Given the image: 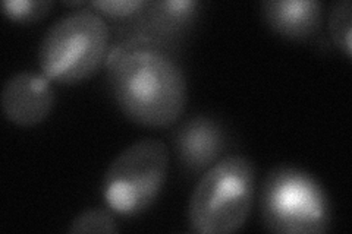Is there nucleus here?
I'll return each mask as SVG.
<instances>
[{
	"mask_svg": "<svg viewBox=\"0 0 352 234\" xmlns=\"http://www.w3.org/2000/svg\"><path fill=\"white\" fill-rule=\"evenodd\" d=\"M107 85L119 110L137 125L166 128L186 103L181 65L160 44L134 38L116 44L106 59Z\"/></svg>",
	"mask_w": 352,
	"mask_h": 234,
	"instance_id": "nucleus-1",
	"label": "nucleus"
},
{
	"mask_svg": "<svg viewBox=\"0 0 352 234\" xmlns=\"http://www.w3.org/2000/svg\"><path fill=\"white\" fill-rule=\"evenodd\" d=\"M256 195V167L245 155H228L197 182L188 202L195 233L228 234L245 224Z\"/></svg>",
	"mask_w": 352,
	"mask_h": 234,
	"instance_id": "nucleus-2",
	"label": "nucleus"
},
{
	"mask_svg": "<svg viewBox=\"0 0 352 234\" xmlns=\"http://www.w3.org/2000/svg\"><path fill=\"white\" fill-rule=\"evenodd\" d=\"M109 27L103 16L84 8L54 21L38 47L41 73L74 85L91 78L107 59Z\"/></svg>",
	"mask_w": 352,
	"mask_h": 234,
	"instance_id": "nucleus-3",
	"label": "nucleus"
},
{
	"mask_svg": "<svg viewBox=\"0 0 352 234\" xmlns=\"http://www.w3.org/2000/svg\"><path fill=\"white\" fill-rule=\"evenodd\" d=\"M260 211L263 226L273 233H326L332 224V208L323 186L295 165H276L267 173Z\"/></svg>",
	"mask_w": 352,
	"mask_h": 234,
	"instance_id": "nucleus-4",
	"label": "nucleus"
},
{
	"mask_svg": "<svg viewBox=\"0 0 352 234\" xmlns=\"http://www.w3.org/2000/svg\"><path fill=\"white\" fill-rule=\"evenodd\" d=\"M169 148L160 139L142 138L120 151L102 182L107 207L124 217L140 215L156 202L169 170Z\"/></svg>",
	"mask_w": 352,
	"mask_h": 234,
	"instance_id": "nucleus-5",
	"label": "nucleus"
},
{
	"mask_svg": "<svg viewBox=\"0 0 352 234\" xmlns=\"http://www.w3.org/2000/svg\"><path fill=\"white\" fill-rule=\"evenodd\" d=\"M54 106V91L44 73L18 72L2 88L5 117L21 128L36 126L46 120Z\"/></svg>",
	"mask_w": 352,
	"mask_h": 234,
	"instance_id": "nucleus-6",
	"label": "nucleus"
},
{
	"mask_svg": "<svg viewBox=\"0 0 352 234\" xmlns=\"http://www.w3.org/2000/svg\"><path fill=\"white\" fill-rule=\"evenodd\" d=\"M175 147L186 170L191 173L204 172L219 161L225 148V135L213 119L195 116L176 132Z\"/></svg>",
	"mask_w": 352,
	"mask_h": 234,
	"instance_id": "nucleus-7",
	"label": "nucleus"
},
{
	"mask_svg": "<svg viewBox=\"0 0 352 234\" xmlns=\"http://www.w3.org/2000/svg\"><path fill=\"white\" fill-rule=\"evenodd\" d=\"M261 14L267 25L291 40H307L320 30L323 3L320 0H266Z\"/></svg>",
	"mask_w": 352,
	"mask_h": 234,
	"instance_id": "nucleus-8",
	"label": "nucleus"
},
{
	"mask_svg": "<svg viewBox=\"0 0 352 234\" xmlns=\"http://www.w3.org/2000/svg\"><path fill=\"white\" fill-rule=\"evenodd\" d=\"M150 15L157 25L175 30L194 19L198 3L194 0H162V2L150 3Z\"/></svg>",
	"mask_w": 352,
	"mask_h": 234,
	"instance_id": "nucleus-9",
	"label": "nucleus"
},
{
	"mask_svg": "<svg viewBox=\"0 0 352 234\" xmlns=\"http://www.w3.org/2000/svg\"><path fill=\"white\" fill-rule=\"evenodd\" d=\"M329 31L336 47L352 56V3L351 0H338L329 14Z\"/></svg>",
	"mask_w": 352,
	"mask_h": 234,
	"instance_id": "nucleus-10",
	"label": "nucleus"
},
{
	"mask_svg": "<svg viewBox=\"0 0 352 234\" xmlns=\"http://www.w3.org/2000/svg\"><path fill=\"white\" fill-rule=\"evenodd\" d=\"M68 231L72 234L116 233L119 231V227L110 211L103 208H88L71 221Z\"/></svg>",
	"mask_w": 352,
	"mask_h": 234,
	"instance_id": "nucleus-11",
	"label": "nucleus"
},
{
	"mask_svg": "<svg viewBox=\"0 0 352 234\" xmlns=\"http://www.w3.org/2000/svg\"><path fill=\"white\" fill-rule=\"evenodd\" d=\"M53 8L52 0H5L3 14L12 21L36 22L47 16Z\"/></svg>",
	"mask_w": 352,
	"mask_h": 234,
	"instance_id": "nucleus-12",
	"label": "nucleus"
},
{
	"mask_svg": "<svg viewBox=\"0 0 352 234\" xmlns=\"http://www.w3.org/2000/svg\"><path fill=\"white\" fill-rule=\"evenodd\" d=\"M90 5L110 16H128L146 8L148 2L146 0H93Z\"/></svg>",
	"mask_w": 352,
	"mask_h": 234,
	"instance_id": "nucleus-13",
	"label": "nucleus"
}]
</instances>
